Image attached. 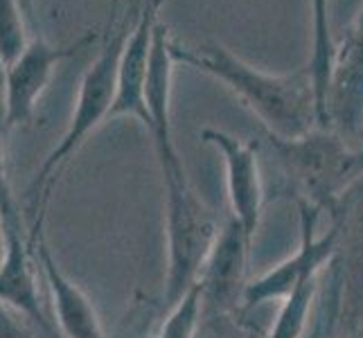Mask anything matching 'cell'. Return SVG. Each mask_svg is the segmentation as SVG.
<instances>
[{"label": "cell", "instance_id": "obj_14", "mask_svg": "<svg viewBox=\"0 0 363 338\" xmlns=\"http://www.w3.org/2000/svg\"><path fill=\"white\" fill-rule=\"evenodd\" d=\"M320 278H323V273L311 275V278H307L303 284H298L296 289L282 300L278 318H275L271 332L264 338H305L311 309L318 303Z\"/></svg>", "mask_w": 363, "mask_h": 338}, {"label": "cell", "instance_id": "obj_16", "mask_svg": "<svg viewBox=\"0 0 363 338\" xmlns=\"http://www.w3.org/2000/svg\"><path fill=\"white\" fill-rule=\"evenodd\" d=\"M28 25L18 0H0V57L7 66L14 64L30 45Z\"/></svg>", "mask_w": 363, "mask_h": 338}, {"label": "cell", "instance_id": "obj_4", "mask_svg": "<svg viewBox=\"0 0 363 338\" xmlns=\"http://www.w3.org/2000/svg\"><path fill=\"white\" fill-rule=\"evenodd\" d=\"M162 190H165L167 235V275L162 305L172 307L196 284L219 228L201 198L192 190L190 181L162 187Z\"/></svg>", "mask_w": 363, "mask_h": 338}, {"label": "cell", "instance_id": "obj_17", "mask_svg": "<svg viewBox=\"0 0 363 338\" xmlns=\"http://www.w3.org/2000/svg\"><path fill=\"white\" fill-rule=\"evenodd\" d=\"M194 338H264L244 320V311H201Z\"/></svg>", "mask_w": 363, "mask_h": 338}, {"label": "cell", "instance_id": "obj_9", "mask_svg": "<svg viewBox=\"0 0 363 338\" xmlns=\"http://www.w3.org/2000/svg\"><path fill=\"white\" fill-rule=\"evenodd\" d=\"M91 41H95L93 34L70 45H52L41 36H32L30 45L7 72V129L34 120L36 104L52 79L57 64L77 55Z\"/></svg>", "mask_w": 363, "mask_h": 338}, {"label": "cell", "instance_id": "obj_21", "mask_svg": "<svg viewBox=\"0 0 363 338\" xmlns=\"http://www.w3.org/2000/svg\"><path fill=\"white\" fill-rule=\"evenodd\" d=\"M5 246H7V235H5V221L3 215H0V261L5 257Z\"/></svg>", "mask_w": 363, "mask_h": 338}, {"label": "cell", "instance_id": "obj_1", "mask_svg": "<svg viewBox=\"0 0 363 338\" xmlns=\"http://www.w3.org/2000/svg\"><path fill=\"white\" fill-rule=\"evenodd\" d=\"M174 64L190 66L221 81L259 118L267 133L298 137L320 127L314 79L309 66L286 74H271L235 57L219 43L183 45L169 41Z\"/></svg>", "mask_w": 363, "mask_h": 338}, {"label": "cell", "instance_id": "obj_8", "mask_svg": "<svg viewBox=\"0 0 363 338\" xmlns=\"http://www.w3.org/2000/svg\"><path fill=\"white\" fill-rule=\"evenodd\" d=\"M162 0H145V5L135 14L131 32L124 43L120 68H118V89L111 106V118H133L147 129L149 108H147V79H149V59H152L154 30L158 25Z\"/></svg>", "mask_w": 363, "mask_h": 338}, {"label": "cell", "instance_id": "obj_18", "mask_svg": "<svg viewBox=\"0 0 363 338\" xmlns=\"http://www.w3.org/2000/svg\"><path fill=\"white\" fill-rule=\"evenodd\" d=\"M5 129H0V215H3L5 225L9 223H23L21 208L11 192V185L7 179V165H5Z\"/></svg>", "mask_w": 363, "mask_h": 338}, {"label": "cell", "instance_id": "obj_22", "mask_svg": "<svg viewBox=\"0 0 363 338\" xmlns=\"http://www.w3.org/2000/svg\"><path fill=\"white\" fill-rule=\"evenodd\" d=\"M143 5H145V0H133V9H135V11H140Z\"/></svg>", "mask_w": 363, "mask_h": 338}, {"label": "cell", "instance_id": "obj_20", "mask_svg": "<svg viewBox=\"0 0 363 338\" xmlns=\"http://www.w3.org/2000/svg\"><path fill=\"white\" fill-rule=\"evenodd\" d=\"M18 3H21V7H23V14H25V18H28L30 28L34 30V28H36V18H34V0H18Z\"/></svg>", "mask_w": 363, "mask_h": 338}, {"label": "cell", "instance_id": "obj_13", "mask_svg": "<svg viewBox=\"0 0 363 338\" xmlns=\"http://www.w3.org/2000/svg\"><path fill=\"white\" fill-rule=\"evenodd\" d=\"M311 5V57L309 72L314 79L316 104H318V122L323 129H328V86L334 61L336 39L332 34L330 23V0H309Z\"/></svg>", "mask_w": 363, "mask_h": 338}, {"label": "cell", "instance_id": "obj_23", "mask_svg": "<svg viewBox=\"0 0 363 338\" xmlns=\"http://www.w3.org/2000/svg\"><path fill=\"white\" fill-rule=\"evenodd\" d=\"M345 338H354V336H345Z\"/></svg>", "mask_w": 363, "mask_h": 338}, {"label": "cell", "instance_id": "obj_19", "mask_svg": "<svg viewBox=\"0 0 363 338\" xmlns=\"http://www.w3.org/2000/svg\"><path fill=\"white\" fill-rule=\"evenodd\" d=\"M7 72L9 66L0 57V129H7Z\"/></svg>", "mask_w": 363, "mask_h": 338}, {"label": "cell", "instance_id": "obj_24", "mask_svg": "<svg viewBox=\"0 0 363 338\" xmlns=\"http://www.w3.org/2000/svg\"><path fill=\"white\" fill-rule=\"evenodd\" d=\"M361 154H363V147H361Z\"/></svg>", "mask_w": 363, "mask_h": 338}, {"label": "cell", "instance_id": "obj_3", "mask_svg": "<svg viewBox=\"0 0 363 338\" xmlns=\"http://www.w3.org/2000/svg\"><path fill=\"white\" fill-rule=\"evenodd\" d=\"M267 140L286 174L300 185L305 201L320 210H332L363 176L361 149L345 142L332 129L316 127L298 137L267 133Z\"/></svg>", "mask_w": 363, "mask_h": 338}, {"label": "cell", "instance_id": "obj_6", "mask_svg": "<svg viewBox=\"0 0 363 338\" xmlns=\"http://www.w3.org/2000/svg\"><path fill=\"white\" fill-rule=\"evenodd\" d=\"M328 129L352 147H363V5L345 36L336 41L328 86Z\"/></svg>", "mask_w": 363, "mask_h": 338}, {"label": "cell", "instance_id": "obj_15", "mask_svg": "<svg viewBox=\"0 0 363 338\" xmlns=\"http://www.w3.org/2000/svg\"><path fill=\"white\" fill-rule=\"evenodd\" d=\"M201 311V289H199V284H194L172 307H167V316L162 318L154 338H194Z\"/></svg>", "mask_w": 363, "mask_h": 338}, {"label": "cell", "instance_id": "obj_7", "mask_svg": "<svg viewBox=\"0 0 363 338\" xmlns=\"http://www.w3.org/2000/svg\"><path fill=\"white\" fill-rule=\"evenodd\" d=\"M250 242L253 240L235 217L223 223L196 280L203 309L242 311L244 291L248 286L246 264Z\"/></svg>", "mask_w": 363, "mask_h": 338}, {"label": "cell", "instance_id": "obj_11", "mask_svg": "<svg viewBox=\"0 0 363 338\" xmlns=\"http://www.w3.org/2000/svg\"><path fill=\"white\" fill-rule=\"evenodd\" d=\"M7 246L0 261V303L18 311L28 320L36 322L50 338H61L57 325L48 320L41 307L39 284H36V264L30 235L23 223L5 225Z\"/></svg>", "mask_w": 363, "mask_h": 338}, {"label": "cell", "instance_id": "obj_12", "mask_svg": "<svg viewBox=\"0 0 363 338\" xmlns=\"http://www.w3.org/2000/svg\"><path fill=\"white\" fill-rule=\"evenodd\" d=\"M34 253L36 259H39V269L43 273V278L48 282L50 295H52L55 325L61 338H106L102 320H99L91 298L59 269L57 259L50 253L45 235L36 240Z\"/></svg>", "mask_w": 363, "mask_h": 338}, {"label": "cell", "instance_id": "obj_5", "mask_svg": "<svg viewBox=\"0 0 363 338\" xmlns=\"http://www.w3.org/2000/svg\"><path fill=\"white\" fill-rule=\"evenodd\" d=\"M300 244L296 253L275 264L271 271L248 282L244 291L242 311L255 309L257 305L271 300H284L298 284H303L311 275H318L328 269L341 248V228L334 223L330 232L318 235L316 223L320 217V208L300 198Z\"/></svg>", "mask_w": 363, "mask_h": 338}, {"label": "cell", "instance_id": "obj_2", "mask_svg": "<svg viewBox=\"0 0 363 338\" xmlns=\"http://www.w3.org/2000/svg\"><path fill=\"white\" fill-rule=\"evenodd\" d=\"M129 32H131V28L127 25V21H122L113 30V34L108 36L104 47L99 50V55L95 57L93 64L86 68L82 84H79L77 102H74V111L68 122V129L64 135H61L59 145L48 154L41 169L36 171V176L30 185V192H28V210L30 212L28 215L32 219V225H30L28 235H30L32 248H34L36 240L43 235L50 192H52L59 174L64 171L66 162L84 147V142L89 140V135L111 116V106H113L116 89H118L120 57H122V50H124V43H127Z\"/></svg>", "mask_w": 363, "mask_h": 338}, {"label": "cell", "instance_id": "obj_10", "mask_svg": "<svg viewBox=\"0 0 363 338\" xmlns=\"http://www.w3.org/2000/svg\"><path fill=\"white\" fill-rule=\"evenodd\" d=\"M201 140L212 145L221 154L223 165H226V187L233 212L230 217L240 221L253 240L259 225L262 205H264V187H262L255 147L212 127L201 131Z\"/></svg>", "mask_w": 363, "mask_h": 338}]
</instances>
